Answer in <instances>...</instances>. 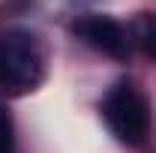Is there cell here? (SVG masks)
Listing matches in <instances>:
<instances>
[{
    "mask_svg": "<svg viewBox=\"0 0 156 153\" xmlns=\"http://www.w3.org/2000/svg\"><path fill=\"white\" fill-rule=\"evenodd\" d=\"M102 117H105V123L117 141H123L129 147L144 144V138H147V105L129 81H120L108 90L105 102H102Z\"/></svg>",
    "mask_w": 156,
    "mask_h": 153,
    "instance_id": "1",
    "label": "cell"
},
{
    "mask_svg": "<svg viewBox=\"0 0 156 153\" xmlns=\"http://www.w3.org/2000/svg\"><path fill=\"white\" fill-rule=\"evenodd\" d=\"M42 81V57L36 42L24 33L0 36V87L9 93H27Z\"/></svg>",
    "mask_w": 156,
    "mask_h": 153,
    "instance_id": "2",
    "label": "cell"
},
{
    "mask_svg": "<svg viewBox=\"0 0 156 153\" xmlns=\"http://www.w3.org/2000/svg\"><path fill=\"white\" fill-rule=\"evenodd\" d=\"M72 33L81 42H87L90 48H96L108 57L126 60L129 57V30L120 24V21L108 18V15H84L72 24Z\"/></svg>",
    "mask_w": 156,
    "mask_h": 153,
    "instance_id": "3",
    "label": "cell"
},
{
    "mask_svg": "<svg viewBox=\"0 0 156 153\" xmlns=\"http://www.w3.org/2000/svg\"><path fill=\"white\" fill-rule=\"evenodd\" d=\"M129 42H135L144 54L156 57V15H150V12L135 15L129 24Z\"/></svg>",
    "mask_w": 156,
    "mask_h": 153,
    "instance_id": "4",
    "label": "cell"
},
{
    "mask_svg": "<svg viewBox=\"0 0 156 153\" xmlns=\"http://www.w3.org/2000/svg\"><path fill=\"white\" fill-rule=\"evenodd\" d=\"M0 153H15V135H12V117L0 108Z\"/></svg>",
    "mask_w": 156,
    "mask_h": 153,
    "instance_id": "5",
    "label": "cell"
}]
</instances>
